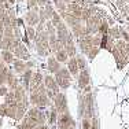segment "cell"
<instances>
[{"instance_id": "f1b7e54d", "label": "cell", "mask_w": 129, "mask_h": 129, "mask_svg": "<svg viewBox=\"0 0 129 129\" xmlns=\"http://www.w3.org/2000/svg\"><path fill=\"white\" fill-rule=\"evenodd\" d=\"M58 114L59 113L56 111V109H55L54 106L51 107V111H50V117H48V122H50V125H55L58 121Z\"/></svg>"}, {"instance_id": "7a4b0ae2", "label": "cell", "mask_w": 129, "mask_h": 129, "mask_svg": "<svg viewBox=\"0 0 129 129\" xmlns=\"http://www.w3.org/2000/svg\"><path fill=\"white\" fill-rule=\"evenodd\" d=\"M35 47H36V51L39 52V55H41V56L48 55L51 52L50 35L45 29L41 30V32H37V36L35 39Z\"/></svg>"}, {"instance_id": "8d00e7d4", "label": "cell", "mask_w": 129, "mask_h": 129, "mask_svg": "<svg viewBox=\"0 0 129 129\" xmlns=\"http://www.w3.org/2000/svg\"><path fill=\"white\" fill-rule=\"evenodd\" d=\"M91 124L89 118H82V129H91Z\"/></svg>"}, {"instance_id": "52a82bcc", "label": "cell", "mask_w": 129, "mask_h": 129, "mask_svg": "<svg viewBox=\"0 0 129 129\" xmlns=\"http://www.w3.org/2000/svg\"><path fill=\"white\" fill-rule=\"evenodd\" d=\"M26 115L29 117L37 126L39 125H44L45 124V115H44V113L40 110V107H37V106H35V107H32V109L27 110Z\"/></svg>"}, {"instance_id": "4316f807", "label": "cell", "mask_w": 129, "mask_h": 129, "mask_svg": "<svg viewBox=\"0 0 129 129\" xmlns=\"http://www.w3.org/2000/svg\"><path fill=\"white\" fill-rule=\"evenodd\" d=\"M2 59L4 63H11L15 60V55H14V52L4 50V51H2Z\"/></svg>"}, {"instance_id": "7dc6e473", "label": "cell", "mask_w": 129, "mask_h": 129, "mask_svg": "<svg viewBox=\"0 0 129 129\" xmlns=\"http://www.w3.org/2000/svg\"><path fill=\"white\" fill-rule=\"evenodd\" d=\"M128 32H129V23H128Z\"/></svg>"}, {"instance_id": "ac0fdd59", "label": "cell", "mask_w": 129, "mask_h": 129, "mask_svg": "<svg viewBox=\"0 0 129 129\" xmlns=\"http://www.w3.org/2000/svg\"><path fill=\"white\" fill-rule=\"evenodd\" d=\"M44 82V77L40 72H36L33 73V77H32V82H30V89L29 91H33V89H37L40 85Z\"/></svg>"}, {"instance_id": "ba28073f", "label": "cell", "mask_w": 129, "mask_h": 129, "mask_svg": "<svg viewBox=\"0 0 129 129\" xmlns=\"http://www.w3.org/2000/svg\"><path fill=\"white\" fill-rule=\"evenodd\" d=\"M54 107L56 109V111L59 113V114L67 111V99H66V95L62 93V92H59V93L54 98Z\"/></svg>"}, {"instance_id": "ab89813d", "label": "cell", "mask_w": 129, "mask_h": 129, "mask_svg": "<svg viewBox=\"0 0 129 129\" xmlns=\"http://www.w3.org/2000/svg\"><path fill=\"white\" fill-rule=\"evenodd\" d=\"M10 91V88H7V87H4V85H2L0 87V96H6V93Z\"/></svg>"}, {"instance_id": "7bdbcfd3", "label": "cell", "mask_w": 129, "mask_h": 129, "mask_svg": "<svg viewBox=\"0 0 129 129\" xmlns=\"http://www.w3.org/2000/svg\"><path fill=\"white\" fill-rule=\"evenodd\" d=\"M35 129H50V128H48V126H47V125H45V124H44V125H39V126H36Z\"/></svg>"}, {"instance_id": "836d02e7", "label": "cell", "mask_w": 129, "mask_h": 129, "mask_svg": "<svg viewBox=\"0 0 129 129\" xmlns=\"http://www.w3.org/2000/svg\"><path fill=\"white\" fill-rule=\"evenodd\" d=\"M109 23H107V21L106 19H102V23H100V26H99V32L98 33H100V35H107L109 33Z\"/></svg>"}, {"instance_id": "603a6c76", "label": "cell", "mask_w": 129, "mask_h": 129, "mask_svg": "<svg viewBox=\"0 0 129 129\" xmlns=\"http://www.w3.org/2000/svg\"><path fill=\"white\" fill-rule=\"evenodd\" d=\"M14 96H15V100L17 102H21L26 98V89L23 85H18L17 88L14 89Z\"/></svg>"}, {"instance_id": "ffe728a7", "label": "cell", "mask_w": 129, "mask_h": 129, "mask_svg": "<svg viewBox=\"0 0 129 129\" xmlns=\"http://www.w3.org/2000/svg\"><path fill=\"white\" fill-rule=\"evenodd\" d=\"M47 67H48V70H50V73H54V74H55V73L60 69V62L55 56H51V58H48Z\"/></svg>"}, {"instance_id": "7c38bea8", "label": "cell", "mask_w": 129, "mask_h": 129, "mask_svg": "<svg viewBox=\"0 0 129 129\" xmlns=\"http://www.w3.org/2000/svg\"><path fill=\"white\" fill-rule=\"evenodd\" d=\"M13 52H14L15 58H18V59L29 60V58H30V54H29V51H27L26 45H23L22 43H19V44H18L17 47L13 50Z\"/></svg>"}, {"instance_id": "74e56055", "label": "cell", "mask_w": 129, "mask_h": 129, "mask_svg": "<svg viewBox=\"0 0 129 129\" xmlns=\"http://www.w3.org/2000/svg\"><path fill=\"white\" fill-rule=\"evenodd\" d=\"M35 7H39L37 4V0H27V8H35Z\"/></svg>"}, {"instance_id": "8fae6325", "label": "cell", "mask_w": 129, "mask_h": 129, "mask_svg": "<svg viewBox=\"0 0 129 129\" xmlns=\"http://www.w3.org/2000/svg\"><path fill=\"white\" fill-rule=\"evenodd\" d=\"M78 45L80 50H81L84 54H88V51L93 47V43H92V35H85L82 37L78 39Z\"/></svg>"}, {"instance_id": "2e32d148", "label": "cell", "mask_w": 129, "mask_h": 129, "mask_svg": "<svg viewBox=\"0 0 129 129\" xmlns=\"http://www.w3.org/2000/svg\"><path fill=\"white\" fill-rule=\"evenodd\" d=\"M27 110V98H25L23 100L18 102L17 104V114H15V119L17 121H21V119L25 117V113Z\"/></svg>"}, {"instance_id": "44dd1931", "label": "cell", "mask_w": 129, "mask_h": 129, "mask_svg": "<svg viewBox=\"0 0 129 129\" xmlns=\"http://www.w3.org/2000/svg\"><path fill=\"white\" fill-rule=\"evenodd\" d=\"M21 76H22V80H23V87H25V89L29 91L30 89V82H32V77H33V72L30 69H26Z\"/></svg>"}, {"instance_id": "277c9868", "label": "cell", "mask_w": 129, "mask_h": 129, "mask_svg": "<svg viewBox=\"0 0 129 129\" xmlns=\"http://www.w3.org/2000/svg\"><path fill=\"white\" fill-rule=\"evenodd\" d=\"M44 87H45V91H47V95L50 99H54L59 93V89H60L56 80H55V77H52V76H45L44 77Z\"/></svg>"}, {"instance_id": "60d3db41", "label": "cell", "mask_w": 129, "mask_h": 129, "mask_svg": "<svg viewBox=\"0 0 129 129\" xmlns=\"http://www.w3.org/2000/svg\"><path fill=\"white\" fill-rule=\"evenodd\" d=\"M91 129H99V128H98V119H96V118H93V119H92Z\"/></svg>"}, {"instance_id": "4dcf8cb0", "label": "cell", "mask_w": 129, "mask_h": 129, "mask_svg": "<svg viewBox=\"0 0 129 129\" xmlns=\"http://www.w3.org/2000/svg\"><path fill=\"white\" fill-rule=\"evenodd\" d=\"M44 10H45V14H47V18H48V21L52 18V15H54L55 13V10H54V6L51 4L50 2H47V4L44 6Z\"/></svg>"}, {"instance_id": "d6a6232c", "label": "cell", "mask_w": 129, "mask_h": 129, "mask_svg": "<svg viewBox=\"0 0 129 129\" xmlns=\"http://www.w3.org/2000/svg\"><path fill=\"white\" fill-rule=\"evenodd\" d=\"M99 48H100V47L93 45V47H92L91 50L88 51V54H87V55H88V59H89V60H93L95 58H96V55L99 54Z\"/></svg>"}, {"instance_id": "bcb514c9", "label": "cell", "mask_w": 129, "mask_h": 129, "mask_svg": "<svg viewBox=\"0 0 129 129\" xmlns=\"http://www.w3.org/2000/svg\"><path fill=\"white\" fill-rule=\"evenodd\" d=\"M8 3H10V4H14V3H15V0H8Z\"/></svg>"}, {"instance_id": "5b68a950", "label": "cell", "mask_w": 129, "mask_h": 129, "mask_svg": "<svg viewBox=\"0 0 129 129\" xmlns=\"http://www.w3.org/2000/svg\"><path fill=\"white\" fill-rule=\"evenodd\" d=\"M102 19L103 18L99 15V11H98L96 14H93L91 18H88V19L85 21V26H87L88 35H96V33L99 32V26H100V23H102Z\"/></svg>"}, {"instance_id": "83f0119b", "label": "cell", "mask_w": 129, "mask_h": 129, "mask_svg": "<svg viewBox=\"0 0 129 129\" xmlns=\"http://www.w3.org/2000/svg\"><path fill=\"white\" fill-rule=\"evenodd\" d=\"M63 48L66 50L67 55H69V58H73L77 55V48H76V44L74 43H69V44H64Z\"/></svg>"}, {"instance_id": "3957f363", "label": "cell", "mask_w": 129, "mask_h": 129, "mask_svg": "<svg viewBox=\"0 0 129 129\" xmlns=\"http://www.w3.org/2000/svg\"><path fill=\"white\" fill-rule=\"evenodd\" d=\"M55 80H56L58 85L62 89H67L72 84V73L64 67H60L56 73H55Z\"/></svg>"}, {"instance_id": "ee69618b", "label": "cell", "mask_w": 129, "mask_h": 129, "mask_svg": "<svg viewBox=\"0 0 129 129\" xmlns=\"http://www.w3.org/2000/svg\"><path fill=\"white\" fill-rule=\"evenodd\" d=\"M54 3H58V2H64V3H70L72 0H52Z\"/></svg>"}, {"instance_id": "d4e9b609", "label": "cell", "mask_w": 129, "mask_h": 129, "mask_svg": "<svg viewBox=\"0 0 129 129\" xmlns=\"http://www.w3.org/2000/svg\"><path fill=\"white\" fill-rule=\"evenodd\" d=\"M21 121L22 122H21V125H19V129H35L36 126H37V125H36L27 115H25Z\"/></svg>"}, {"instance_id": "9c48e42d", "label": "cell", "mask_w": 129, "mask_h": 129, "mask_svg": "<svg viewBox=\"0 0 129 129\" xmlns=\"http://www.w3.org/2000/svg\"><path fill=\"white\" fill-rule=\"evenodd\" d=\"M19 43H21V40L18 37H6V36H3V39L0 40V50L2 51H4V50L13 51Z\"/></svg>"}, {"instance_id": "f35d334b", "label": "cell", "mask_w": 129, "mask_h": 129, "mask_svg": "<svg viewBox=\"0 0 129 129\" xmlns=\"http://www.w3.org/2000/svg\"><path fill=\"white\" fill-rule=\"evenodd\" d=\"M121 37L128 43V41H129V32H125L124 29H121Z\"/></svg>"}, {"instance_id": "9a60e30c", "label": "cell", "mask_w": 129, "mask_h": 129, "mask_svg": "<svg viewBox=\"0 0 129 129\" xmlns=\"http://www.w3.org/2000/svg\"><path fill=\"white\" fill-rule=\"evenodd\" d=\"M89 85V70L85 69L80 70L78 73V87L80 88H87Z\"/></svg>"}, {"instance_id": "5bb4252c", "label": "cell", "mask_w": 129, "mask_h": 129, "mask_svg": "<svg viewBox=\"0 0 129 129\" xmlns=\"http://www.w3.org/2000/svg\"><path fill=\"white\" fill-rule=\"evenodd\" d=\"M70 29H72V33H73V36H74V39H77V40L80 37H82V36L88 35L85 22H78V23H76L74 26H72Z\"/></svg>"}, {"instance_id": "484cf974", "label": "cell", "mask_w": 129, "mask_h": 129, "mask_svg": "<svg viewBox=\"0 0 129 129\" xmlns=\"http://www.w3.org/2000/svg\"><path fill=\"white\" fill-rule=\"evenodd\" d=\"M55 58H56L60 63H67V60H69V55H67V52L64 48H60L59 51L55 52Z\"/></svg>"}, {"instance_id": "cb8c5ba5", "label": "cell", "mask_w": 129, "mask_h": 129, "mask_svg": "<svg viewBox=\"0 0 129 129\" xmlns=\"http://www.w3.org/2000/svg\"><path fill=\"white\" fill-rule=\"evenodd\" d=\"M13 63H14V70L18 73V74H22V73L27 69V64L25 63V60H22V59H18L17 58Z\"/></svg>"}, {"instance_id": "d6986e66", "label": "cell", "mask_w": 129, "mask_h": 129, "mask_svg": "<svg viewBox=\"0 0 129 129\" xmlns=\"http://www.w3.org/2000/svg\"><path fill=\"white\" fill-rule=\"evenodd\" d=\"M67 70L72 73V76H77L80 73V67H78L77 58H76V56L69 58V60H67Z\"/></svg>"}, {"instance_id": "b9f144b4", "label": "cell", "mask_w": 129, "mask_h": 129, "mask_svg": "<svg viewBox=\"0 0 129 129\" xmlns=\"http://www.w3.org/2000/svg\"><path fill=\"white\" fill-rule=\"evenodd\" d=\"M47 2H48V0H37V4H39V7H44V6L47 4Z\"/></svg>"}, {"instance_id": "6da1fadb", "label": "cell", "mask_w": 129, "mask_h": 129, "mask_svg": "<svg viewBox=\"0 0 129 129\" xmlns=\"http://www.w3.org/2000/svg\"><path fill=\"white\" fill-rule=\"evenodd\" d=\"M30 103L33 106H37L40 109H45L47 106L51 104V100L47 95V91H45L44 82L37 88V89L30 91Z\"/></svg>"}, {"instance_id": "30bf717a", "label": "cell", "mask_w": 129, "mask_h": 129, "mask_svg": "<svg viewBox=\"0 0 129 129\" xmlns=\"http://www.w3.org/2000/svg\"><path fill=\"white\" fill-rule=\"evenodd\" d=\"M25 21L29 26H37L39 22H40V17H39V8L35 7V8H30L29 11L26 13L25 15Z\"/></svg>"}, {"instance_id": "f6af8a7d", "label": "cell", "mask_w": 129, "mask_h": 129, "mask_svg": "<svg viewBox=\"0 0 129 129\" xmlns=\"http://www.w3.org/2000/svg\"><path fill=\"white\" fill-rule=\"evenodd\" d=\"M125 50H126V55H128V58H129V44H128V43L125 44Z\"/></svg>"}, {"instance_id": "4fadbf2b", "label": "cell", "mask_w": 129, "mask_h": 129, "mask_svg": "<svg viewBox=\"0 0 129 129\" xmlns=\"http://www.w3.org/2000/svg\"><path fill=\"white\" fill-rule=\"evenodd\" d=\"M69 32H70V29H69V26L66 25V22H64V21H62V22L56 26V37H58L59 41H62V44L64 43V40H66Z\"/></svg>"}, {"instance_id": "1f68e13d", "label": "cell", "mask_w": 129, "mask_h": 129, "mask_svg": "<svg viewBox=\"0 0 129 129\" xmlns=\"http://www.w3.org/2000/svg\"><path fill=\"white\" fill-rule=\"evenodd\" d=\"M7 73H8V69L6 66H3L0 69V87L6 84V80H7Z\"/></svg>"}, {"instance_id": "d590c367", "label": "cell", "mask_w": 129, "mask_h": 129, "mask_svg": "<svg viewBox=\"0 0 129 129\" xmlns=\"http://www.w3.org/2000/svg\"><path fill=\"white\" fill-rule=\"evenodd\" d=\"M77 58V63H78V67H80V70H82V69H85L87 67V62H85V59L81 56V55H78V56H76Z\"/></svg>"}, {"instance_id": "8992f818", "label": "cell", "mask_w": 129, "mask_h": 129, "mask_svg": "<svg viewBox=\"0 0 129 129\" xmlns=\"http://www.w3.org/2000/svg\"><path fill=\"white\" fill-rule=\"evenodd\" d=\"M56 125H58V129H76V122L72 118L69 111H64L60 115H58Z\"/></svg>"}, {"instance_id": "f546056e", "label": "cell", "mask_w": 129, "mask_h": 129, "mask_svg": "<svg viewBox=\"0 0 129 129\" xmlns=\"http://www.w3.org/2000/svg\"><path fill=\"white\" fill-rule=\"evenodd\" d=\"M109 36L114 40H119L121 39V29L118 27H110L109 29Z\"/></svg>"}, {"instance_id": "e0dca14e", "label": "cell", "mask_w": 129, "mask_h": 129, "mask_svg": "<svg viewBox=\"0 0 129 129\" xmlns=\"http://www.w3.org/2000/svg\"><path fill=\"white\" fill-rule=\"evenodd\" d=\"M111 54L114 55V58H115V62H117V64H118V67H119V69H122V67H124L126 63H129L128 60H126V59H125V58L121 55V52L118 51V48L115 47V44H114V47L111 48Z\"/></svg>"}, {"instance_id": "e575fe53", "label": "cell", "mask_w": 129, "mask_h": 129, "mask_svg": "<svg viewBox=\"0 0 129 129\" xmlns=\"http://www.w3.org/2000/svg\"><path fill=\"white\" fill-rule=\"evenodd\" d=\"M26 33H27V37H29V40L35 41L36 36H37V30L33 29V26H27V27H26Z\"/></svg>"}, {"instance_id": "7402d4cb", "label": "cell", "mask_w": 129, "mask_h": 129, "mask_svg": "<svg viewBox=\"0 0 129 129\" xmlns=\"http://www.w3.org/2000/svg\"><path fill=\"white\" fill-rule=\"evenodd\" d=\"M6 84L8 85V88H10L11 91H14L15 88L19 85V84H18L17 77H15V74H14V73H11V72L7 73V80H6Z\"/></svg>"}]
</instances>
